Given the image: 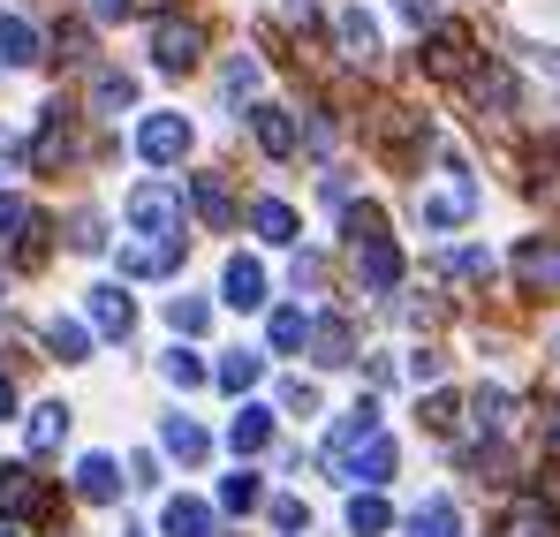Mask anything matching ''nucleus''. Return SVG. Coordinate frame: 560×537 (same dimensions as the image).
Masks as SVG:
<instances>
[{
    "mask_svg": "<svg viewBox=\"0 0 560 537\" xmlns=\"http://www.w3.org/2000/svg\"><path fill=\"white\" fill-rule=\"evenodd\" d=\"M417 212H424V227H469V212H477V182H469L463 160H440V175H432V189L417 197Z\"/></svg>",
    "mask_w": 560,
    "mask_h": 537,
    "instance_id": "f257e3e1",
    "label": "nucleus"
},
{
    "mask_svg": "<svg viewBox=\"0 0 560 537\" xmlns=\"http://www.w3.org/2000/svg\"><path fill=\"white\" fill-rule=\"evenodd\" d=\"M121 212H129V227L144 243H183V189L175 182H137Z\"/></svg>",
    "mask_w": 560,
    "mask_h": 537,
    "instance_id": "f03ea898",
    "label": "nucleus"
},
{
    "mask_svg": "<svg viewBox=\"0 0 560 537\" xmlns=\"http://www.w3.org/2000/svg\"><path fill=\"white\" fill-rule=\"evenodd\" d=\"M417 61H424V77H432V84H463L469 69H477V38H469L463 23H440V31L424 38V54H417Z\"/></svg>",
    "mask_w": 560,
    "mask_h": 537,
    "instance_id": "7ed1b4c3",
    "label": "nucleus"
},
{
    "mask_svg": "<svg viewBox=\"0 0 560 537\" xmlns=\"http://www.w3.org/2000/svg\"><path fill=\"white\" fill-rule=\"evenodd\" d=\"M152 61H160L167 77L197 69V61H205V23H197V15H160V23H152Z\"/></svg>",
    "mask_w": 560,
    "mask_h": 537,
    "instance_id": "20e7f679",
    "label": "nucleus"
},
{
    "mask_svg": "<svg viewBox=\"0 0 560 537\" xmlns=\"http://www.w3.org/2000/svg\"><path fill=\"white\" fill-rule=\"evenodd\" d=\"M137 152H144L152 167H175L189 152V121L183 114H144V121H137Z\"/></svg>",
    "mask_w": 560,
    "mask_h": 537,
    "instance_id": "39448f33",
    "label": "nucleus"
},
{
    "mask_svg": "<svg viewBox=\"0 0 560 537\" xmlns=\"http://www.w3.org/2000/svg\"><path fill=\"white\" fill-rule=\"evenodd\" d=\"M357 280H364V295H394V288H401V250H394V235H364V243H357Z\"/></svg>",
    "mask_w": 560,
    "mask_h": 537,
    "instance_id": "423d86ee",
    "label": "nucleus"
},
{
    "mask_svg": "<svg viewBox=\"0 0 560 537\" xmlns=\"http://www.w3.org/2000/svg\"><path fill=\"white\" fill-rule=\"evenodd\" d=\"M250 137H258L266 160H295V152H303V129H295L288 106H250Z\"/></svg>",
    "mask_w": 560,
    "mask_h": 537,
    "instance_id": "0eeeda50",
    "label": "nucleus"
},
{
    "mask_svg": "<svg viewBox=\"0 0 560 537\" xmlns=\"http://www.w3.org/2000/svg\"><path fill=\"white\" fill-rule=\"evenodd\" d=\"M23 515H46V485L23 462H0V523H23Z\"/></svg>",
    "mask_w": 560,
    "mask_h": 537,
    "instance_id": "6e6552de",
    "label": "nucleus"
},
{
    "mask_svg": "<svg viewBox=\"0 0 560 537\" xmlns=\"http://www.w3.org/2000/svg\"><path fill=\"white\" fill-rule=\"evenodd\" d=\"M334 469H341V477H349L357 492H378V485L394 477V440H386V432H372L364 447L349 454V462H334Z\"/></svg>",
    "mask_w": 560,
    "mask_h": 537,
    "instance_id": "1a4fd4ad",
    "label": "nucleus"
},
{
    "mask_svg": "<svg viewBox=\"0 0 560 537\" xmlns=\"http://www.w3.org/2000/svg\"><path fill=\"white\" fill-rule=\"evenodd\" d=\"M463 84H469V98H477V114H515V69H508V61L469 69Z\"/></svg>",
    "mask_w": 560,
    "mask_h": 537,
    "instance_id": "9d476101",
    "label": "nucleus"
},
{
    "mask_svg": "<svg viewBox=\"0 0 560 537\" xmlns=\"http://www.w3.org/2000/svg\"><path fill=\"white\" fill-rule=\"evenodd\" d=\"M334 38H341V61H357V69L378 61V23L364 8H341V15H334Z\"/></svg>",
    "mask_w": 560,
    "mask_h": 537,
    "instance_id": "9b49d317",
    "label": "nucleus"
},
{
    "mask_svg": "<svg viewBox=\"0 0 560 537\" xmlns=\"http://www.w3.org/2000/svg\"><path fill=\"white\" fill-rule=\"evenodd\" d=\"M84 311H92V326L98 334H114V341H129V326H137V303L114 288V280H98L92 295H84Z\"/></svg>",
    "mask_w": 560,
    "mask_h": 537,
    "instance_id": "f8f14e48",
    "label": "nucleus"
},
{
    "mask_svg": "<svg viewBox=\"0 0 560 537\" xmlns=\"http://www.w3.org/2000/svg\"><path fill=\"white\" fill-rule=\"evenodd\" d=\"M515 280L530 295H560V243H523L515 250Z\"/></svg>",
    "mask_w": 560,
    "mask_h": 537,
    "instance_id": "ddd939ff",
    "label": "nucleus"
},
{
    "mask_svg": "<svg viewBox=\"0 0 560 537\" xmlns=\"http://www.w3.org/2000/svg\"><path fill=\"white\" fill-rule=\"evenodd\" d=\"M189 205H197L205 227H220V235L235 227V189H228L220 175H189Z\"/></svg>",
    "mask_w": 560,
    "mask_h": 537,
    "instance_id": "4468645a",
    "label": "nucleus"
},
{
    "mask_svg": "<svg viewBox=\"0 0 560 537\" xmlns=\"http://www.w3.org/2000/svg\"><path fill=\"white\" fill-rule=\"evenodd\" d=\"M303 349L326 363V371H341V363H357V334L341 326V318H311V334H303Z\"/></svg>",
    "mask_w": 560,
    "mask_h": 537,
    "instance_id": "2eb2a0df",
    "label": "nucleus"
},
{
    "mask_svg": "<svg viewBox=\"0 0 560 537\" xmlns=\"http://www.w3.org/2000/svg\"><path fill=\"white\" fill-rule=\"evenodd\" d=\"M228 447H235V454H266V447H273V409L243 401V409L228 417Z\"/></svg>",
    "mask_w": 560,
    "mask_h": 537,
    "instance_id": "dca6fc26",
    "label": "nucleus"
},
{
    "mask_svg": "<svg viewBox=\"0 0 560 537\" xmlns=\"http://www.w3.org/2000/svg\"><path fill=\"white\" fill-rule=\"evenodd\" d=\"M183 258V243H121V280H160V272H175Z\"/></svg>",
    "mask_w": 560,
    "mask_h": 537,
    "instance_id": "f3484780",
    "label": "nucleus"
},
{
    "mask_svg": "<svg viewBox=\"0 0 560 537\" xmlns=\"http://www.w3.org/2000/svg\"><path fill=\"white\" fill-rule=\"evenodd\" d=\"M77 152V114L69 106H46V129H38V167H61Z\"/></svg>",
    "mask_w": 560,
    "mask_h": 537,
    "instance_id": "a211bd4d",
    "label": "nucleus"
},
{
    "mask_svg": "<svg viewBox=\"0 0 560 537\" xmlns=\"http://www.w3.org/2000/svg\"><path fill=\"white\" fill-rule=\"evenodd\" d=\"M469 424H477V440H492V447H500V440H508V424H515V401H508L500 386H485V394L469 401Z\"/></svg>",
    "mask_w": 560,
    "mask_h": 537,
    "instance_id": "6ab92c4d",
    "label": "nucleus"
},
{
    "mask_svg": "<svg viewBox=\"0 0 560 537\" xmlns=\"http://www.w3.org/2000/svg\"><path fill=\"white\" fill-rule=\"evenodd\" d=\"M61 440H69V409H61V401H46V409L23 417V447H31V454H54Z\"/></svg>",
    "mask_w": 560,
    "mask_h": 537,
    "instance_id": "aec40b11",
    "label": "nucleus"
},
{
    "mask_svg": "<svg viewBox=\"0 0 560 537\" xmlns=\"http://www.w3.org/2000/svg\"><path fill=\"white\" fill-rule=\"evenodd\" d=\"M220 288H228L235 311H258V303H266V266H258V258H228V280H220Z\"/></svg>",
    "mask_w": 560,
    "mask_h": 537,
    "instance_id": "412c9836",
    "label": "nucleus"
},
{
    "mask_svg": "<svg viewBox=\"0 0 560 537\" xmlns=\"http://www.w3.org/2000/svg\"><path fill=\"white\" fill-rule=\"evenodd\" d=\"M372 432H378V401H357V409H349V417L334 424V447H326V454H334V462H349V454L364 447Z\"/></svg>",
    "mask_w": 560,
    "mask_h": 537,
    "instance_id": "4be33fe9",
    "label": "nucleus"
},
{
    "mask_svg": "<svg viewBox=\"0 0 560 537\" xmlns=\"http://www.w3.org/2000/svg\"><path fill=\"white\" fill-rule=\"evenodd\" d=\"M500 537H560V515L546 507V500H515L508 523H500Z\"/></svg>",
    "mask_w": 560,
    "mask_h": 537,
    "instance_id": "5701e85b",
    "label": "nucleus"
},
{
    "mask_svg": "<svg viewBox=\"0 0 560 537\" xmlns=\"http://www.w3.org/2000/svg\"><path fill=\"white\" fill-rule=\"evenodd\" d=\"M409 537H463V515H455V500H447V492H432V500L409 515Z\"/></svg>",
    "mask_w": 560,
    "mask_h": 537,
    "instance_id": "b1692460",
    "label": "nucleus"
},
{
    "mask_svg": "<svg viewBox=\"0 0 560 537\" xmlns=\"http://www.w3.org/2000/svg\"><path fill=\"white\" fill-rule=\"evenodd\" d=\"M212 378H220V386H228V394H250V386H258V378H266V357H258V349H228V357H220V371H212Z\"/></svg>",
    "mask_w": 560,
    "mask_h": 537,
    "instance_id": "393cba45",
    "label": "nucleus"
},
{
    "mask_svg": "<svg viewBox=\"0 0 560 537\" xmlns=\"http://www.w3.org/2000/svg\"><path fill=\"white\" fill-rule=\"evenodd\" d=\"M0 61H8V69H31V61H38V31H31L23 15H0Z\"/></svg>",
    "mask_w": 560,
    "mask_h": 537,
    "instance_id": "a878e982",
    "label": "nucleus"
},
{
    "mask_svg": "<svg viewBox=\"0 0 560 537\" xmlns=\"http://www.w3.org/2000/svg\"><path fill=\"white\" fill-rule=\"evenodd\" d=\"M77 492H84V500H98V507L121 492V477H114V462H106V454H84V462H77Z\"/></svg>",
    "mask_w": 560,
    "mask_h": 537,
    "instance_id": "bb28decb",
    "label": "nucleus"
},
{
    "mask_svg": "<svg viewBox=\"0 0 560 537\" xmlns=\"http://www.w3.org/2000/svg\"><path fill=\"white\" fill-rule=\"evenodd\" d=\"M160 447L183 454V462H205V454H212V440H205V432H197L189 417H167V424H160Z\"/></svg>",
    "mask_w": 560,
    "mask_h": 537,
    "instance_id": "cd10ccee",
    "label": "nucleus"
},
{
    "mask_svg": "<svg viewBox=\"0 0 560 537\" xmlns=\"http://www.w3.org/2000/svg\"><path fill=\"white\" fill-rule=\"evenodd\" d=\"M250 227H258L266 243H295V212H288L280 197H258V205H250Z\"/></svg>",
    "mask_w": 560,
    "mask_h": 537,
    "instance_id": "c85d7f7f",
    "label": "nucleus"
},
{
    "mask_svg": "<svg viewBox=\"0 0 560 537\" xmlns=\"http://www.w3.org/2000/svg\"><path fill=\"white\" fill-rule=\"evenodd\" d=\"M220 507L228 515H250V507H266V485L250 469H235V477H220Z\"/></svg>",
    "mask_w": 560,
    "mask_h": 537,
    "instance_id": "c756f323",
    "label": "nucleus"
},
{
    "mask_svg": "<svg viewBox=\"0 0 560 537\" xmlns=\"http://www.w3.org/2000/svg\"><path fill=\"white\" fill-rule=\"evenodd\" d=\"M349 530H357V537H378V530H394V507H386L378 492H357V500H349Z\"/></svg>",
    "mask_w": 560,
    "mask_h": 537,
    "instance_id": "7c9ffc66",
    "label": "nucleus"
},
{
    "mask_svg": "<svg viewBox=\"0 0 560 537\" xmlns=\"http://www.w3.org/2000/svg\"><path fill=\"white\" fill-rule=\"evenodd\" d=\"M46 349H54L61 363H84L92 357V334H84L77 318H54V326H46Z\"/></svg>",
    "mask_w": 560,
    "mask_h": 537,
    "instance_id": "2f4dec72",
    "label": "nucleus"
},
{
    "mask_svg": "<svg viewBox=\"0 0 560 537\" xmlns=\"http://www.w3.org/2000/svg\"><path fill=\"white\" fill-rule=\"evenodd\" d=\"M167 537H212V507L205 500H167Z\"/></svg>",
    "mask_w": 560,
    "mask_h": 537,
    "instance_id": "473e14b6",
    "label": "nucleus"
},
{
    "mask_svg": "<svg viewBox=\"0 0 560 537\" xmlns=\"http://www.w3.org/2000/svg\"><path fill=\"white\" fill-rule=\"evenodd\" d=\"M92 106L98 114H121V106H137V77H121V69H106L92 84Z\"/></svg>",
    "mask_w": 560,
    "mask_h": 537,
    "instance_id": "72a5a7b5",
    "label": "nucleus"
},
{
    "mask_svg": "<svg viewBox=\"0 0 560 537\" xmlns=\"http://www.w3.org/2000/svg\"><path fill=\"white\" fill-rule=\"evenodd\" d=\"M417 417H424V432H440V440H447V432H455V424H463V401H455V394H440V386H432V394H424V409H417Z\"/></svg>",
    "mask_w": 560,
    "mask_h": 537,
    "instance_id": "f704fd0d",
    "label": "nucleus"
},
{
    "mask_svg": "<svg viewBox=\"0 0 560 537\" xmlns=\"http://www.w3.org/2000/svg\"><path fill=\"white\" fill-rule=\"evenodd\" d=\"M440 272H447V280H463V288H477V280H492V258H485V250H447Z\"/></svg>",
    "mask_w": 560,
    "mask_h": 537,
    "instance_id": "c9c22d12",
    "label": "nucleus"
},
{
    "mask_svg": "<svg viewBox=\"0 0 560 537\" xmlns=\"http://www.w3.org/2000/svg\"><path fill=\"white\" fill-rule=\"evenodd\" d=\"M303 334H311V318L288 303V311H273V357H295L303 349Z\"/></svg>",
    "mask_w": 560,
    "mask_h": 537,
    "instance_id": "e433bc0d",
    "label": "nucleus"
},
{
    "mask_svg": "<svg viewBox=\"0 0 560 537\" xmlns=\"http://www.w3.org/2000/svg\"><path fill=\"white\" fill-rule=\"evenodd\" d=\"M46 235H54V227H46V220H38V212H31V227H23V235H15V250H8V258H15V266H46V250H54V243H46Z\"/></svg>",
    "mask_w": 560,
    "mask_h": 537,
    "instance_id": "4c0bfd02",
    "label": "nucleus"
},
{
    "mask_svg": "<svg viewBox=\"0 0 560 537\" xmlns=\"http://www.w3.org/2000/svg\"><path fill=\"white\" fill-rule=\"evenodd\" d=\"M167 326H175V334H205V326H212V311H205L197 295H175V303H167Z\"/></svg>",
    "mask_w": 560,
    "mask_h": 537,
    "instance_id": "58836bf2",
    "label": "nucleus"
},
{
    "mask_svg": "<svg viewBox=\"0 0 560 537\" xmlns=\"http://www.w3.org/2000/svg\"><path fill=\"white\" fill-rule=\"evenodd\" d=\"M69 250H84V258H98V250H106V227H98V212H77V220H69Z\"/></svg>",
    "mask_w": 560,
    "mask_h": 537,
    "instance_id": "ea45409f",
    "label": "nucleus"
},
{
    "mask_svg": "<svg viewBox=\"0 0 560 537\" xmlns=\"http://www.w3.org/2000/svg\"><path fill=\"white\" fill-rule=\"evenodd\" d=\"M160 371H167V386H183V394H189V386H205V378H212V371H205V363L189 357V349H175V357L160 363Z\"/></svg>",
    "mask_w": 560,
    "mask_h": 537,
    "instance_id": "a19ab883",
    "label": "nucleus"
},
{
    "mask_svg": "<svg viewBox=\"0 0 560 537\" xmlns=\"http://www.w3.org/2000/svg\"><path fill=\"white\" fill-rule=\"evenodd\" d=\"M220 84H228V91H235V98H243V91H258V84H266V69H258L250 54H235V61L220 69Z\"/></svg>",
    "mask_w": 560,
    "mask_h": 537,
    "instance_id": "79ce46f5",
    "label": "nucleus"
},
{
    "mask_svg": "<svg viewBox=\"0 0 560 537\" xmlns=\"http://www.w3.org/2000/svg\"><path fill=\"white\" fill-rule=\"evenodd\" d=\"M266 515H273V530H280V537L311 530V507H303V500H288V492H280V500H273V507H266Z\"/></svg>",
    "mask_w": 560,
    "mask_h": 537,
    "instance_id": "37998d69",
    "label": "nucleus"
},
{
    "mask_svg": "<svg viewBox=\"0 0 560 537\" xmlns=\"http://www.w3.org/2000/svg\"><path fill=\"white\" fill-rule=\"evenodd\" d=\"M23 227H31V205H23V197H0V250H15Z\"/></svg>",
    "mask_w": 560,
    "mask_h": 537,
    "instance_id": "c03bdc74",
    "label": "nucleus"
},
{
    "mask_svg": "<svg viewBox=\"0 0 560 537\" xmlns=\"http://www.w3.org/2000/svg\"><path fill=\"white\" fill-rule=\"evenodd\" d=\"M280 409H288V417H318V386L288 378V386H280Z\"/></svg>",
    "mask_w": 560,
    "mask_h": 537,
    "instance_id": "a18cd8bd",
    "label": "nucleus"
},
{
    "mask_svg": "<svg viewBox=\"0 0 560 537\" xmlns=\"http://www.w3.org/2000/svg\"><path fill=\"white\" fill-rule=\"evenodd\" d=\"M409 378H417V386H440V349H417V357H409Z\"/></svg>",
    "mask_w": 560,
    "mask_h": 537,
    "instance_id": "49530a36",
    "label": "nucleus"
},
{
    "mask_svg": "<svg viewBox=\"0 0 560 537\" xmlns=\"http://www.w3.org/2000/svg\"><path fill=\"white\" fill-rule=\"evenodd\" d=\"M129 485H137V492H152V485H160V462H152V454H137V462H129Z\"/></svg>",
    "mask_w": 560,
    "mask_h": 537,
    "instance_id": "de8ad7c7",
    "label": "nucleus"
},
{
    "mask_svg": "<svg viewBox=\"0 0 560 537\" xmlns=\"http://www.w3.org/2000/svg\"><path fill=\"white\" fill-rule=\"evenodd\" d=\"M280 15H288V23H303V31H311V23H318V0H280Z\"/></svg>",
    "mask_w": 560,
    "mask_h": 537,
    "instance_id": "09e8293b",
    "label": "nucleus"
},
{
    "mask_svg": "<svg viewBox=\"0 0 560 537\" xmlns=\"http://www.w3.org/2000/svg\"><path fill=\"white\" fill-rule=\"evenodd\" d=\"M84 8H92L98 23H121V15H129V8H137V0H84Z\"/></svg>",
    "mask_w": 560,
    "mask_h": 537,
    "instance_id": "8fccbe9b",
    "label": "nucleus"
},
{
    "mask_svg": "<svg viewBox=\"0 0 560 537\" xmlns=\"http://www.w3.org/2000/svg\"><path fill=\"white\" fill-rule=\"evenodd\" d=\"M394 8H401L409 23H432V15H440V0H394Z\"/></svg>",
    "mask_w": 560,
    "mask_h": 537,
    "instance_id": "3c124183",
    "label": "nucleus"
},
{
    "mask_svg": "<svg viewBox=\"0 0 560 537\" xmlns=\"http://www.w3.org/2000/svg\"><path fill=\"white\" fill-rule=\"evenodd\" d=\"M546 447L560 454V409H546Z\"/></svg>",
    "mask_w": 560,
    "mask_h": 537,
    "instance_id": "603ef678",
    "label": "nucleus"
},
{
    "mask_svg": "<svg viewBox=\"0 0 560 537\" xmlns=\"http://www.w3.org/2000/svg\"><path fill=\"white\" fill-rule=\"evenodd\" d=\"M0 417H15V378H0Z\"/></svg>",
    "mask_w": 560,
    "mask_h": 537,
    "instance_id": "864d4df0",
    "label": "nucleus"
},
{
    "mask_svg": "<svg viewBox=\"0 0 560 537\" xmlns=\"http://www.w3.org/2000/svg\"><path fill=\"white\" fill-rule=\"evenodd\" d=\"M8 167H15V137L0 129V175H8Z\"/></svg>",
    "mask_w": 560,
    "mask_h": 537,
    "instance_id": "5fc2aeb1",
    "label": "nucleus"
},
{
    "mask_svg": "<svg viewBox=\"0 0 560 537\" xmlns=\"http://www.w3.org/2000/svg\"><path fill=\"white\" fill-rule=\"evenodd\" d=\"M121 537H144V530H137V523H121Z\"/></svg>",
    "mask_w": 560,
    "mask_h": 537,
    "instance_id": "6e6d98bb",
    "label": "nucleus"
},
{
    "mask_svg": "<svg viewBox=\"0 0 560 537\" xmlns=\"http://www.w3.org/2000/svg\"><path fill=\"white\" fill-rule=\"evenodd\" d=\"M0 537H15V530H0Z\"/></svg>",
    "mask_w": 560,
    "mask_h": 537,
    "instance_id": "4d7b16f0",
    "label": "nucleus"
},
{
    "mask_svg": "<svg viewBox=\"0 0 560 537\" xmlns=\"http://www.w3.org/2000/svg\"><path fill=\"white\" fill-rule=\"evenodd\" d=\"M553 152H560V137H553Z\"/></svg>",
    "mask_w": 560,
    "mask_h": 537,
    "instance_id": "13d9d810",
    "label": "nucleus"
}]
</instances>
